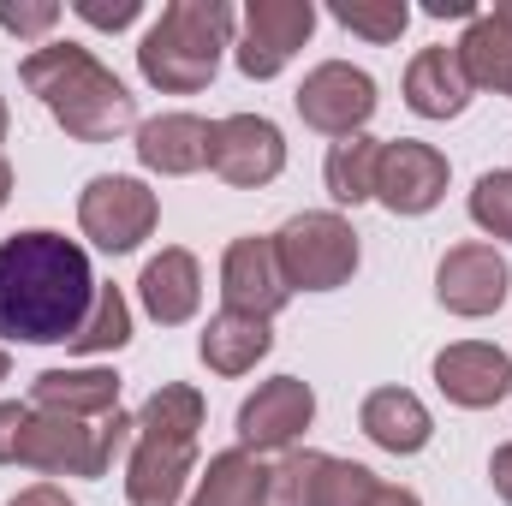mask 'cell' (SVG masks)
I'll use <instances>...</instances> for the list:
<instances>
[{"mask_svg": "<svg viewBox=\"0 0 512 506\" xmlns=\"http://www.w3.org/2000/svg\"><path fill=\"white\" fill-rule=\"evenodd\" d=\"M102 280L78 239L30 227L0 239V340L24 346H72L96 310Z\"/></svg>", "mask_w": 512, "mask_h": 506, "instance_id": "1", "label": "cell"}, {"mask_svg": "<svg viewBox=\"0 0 512 506\" xmlns=\"http://www.w3.org/2000/svg\"><path fill=\"white\" fill-rule=\"evenodd\" d=\"M24 90L66 126L78 143H114L137 126V96L84 48V42H42L18 60Z\"/></svg>", "mask_w": 512, "mask_h": 506, "instance_id": "2", "label": "cell"}, {"mask_svg": "<svg viewBox=\"0 0 512 506\" xmlns=\"http://www.w3.org/2000/svg\"><path fill=\"white\" fill-rule=\"evenodd\" d=\"M197 429H203V393L197 387L167 381L143 399L126 459L131 506H179L191 471H197Z\"/></svg>", "mask_w": 512, "mask_h": 506, "instance_id": "3", "label": "cell"}, {"mask_svg": "<svg viewBox=\"0 0 512 506\" xmlns=\"http://www.w3.org/2000/svg\"><path fill=\"white\" fill-rule=\"evenodd\" d=\"M233 24L239 12L227 0H173L137 42V72L167 96H197L233 48Z\"/></svg>", "mask_w": 512, "mask_h": 506, "instance_id": "4", "label": "cell"}, {"mask_svg": "<svg viewBox=\"0 0 512 506\" xmlns=\"http://www.w3.org/2000/svg\"><path fill=\"white\" fill-rule=\"evenodd\" d=\"M274 251L292 292H334L358 274V233L334 209H304L274 233Z\"/></svg>", "mask_w": 512, "mask_h": 506, "instance_id": "5", "label": "cell"}, {"mask_svg": "<svg viewBox=\"0 0 512 506\" xmlns=\"http://www.w3.org/2000/svg\"><path fill=\"white\" fill-rule=\"evenodd\" d=\"M161 221V203L143 179H126V173H96L78 197V227L96 251L108 256H126L137 251Z\"/></svg>", "mask_w": 512, "mask_h": 506, "instance_id": "6", "label": "cell"}, {"mask_svg": "<svg viewBox=\"0 0 512 506\" xmlns=\"http://www.w3.org/2000/svg\"><path fill=\"white\" fill-rule=\"evenodd\" d=\"M298 120L310 131H322V137H358V131L376 120V78L364 72V66H352V60H322L316 72H304V84H298Z\"/></svg>", "mask_w": 512, "mask_h": 506, "instance_id": "7", "label": "cell"}, {"mask_svg": "<svg viewBox=\"0 0 512 506\" xmlns=\"http://www.w3.org/2000/svg\"><path fill=\"white\" fill-rule=\"evenodd\" d=\"M316 6L310 0H251L245 6V36H239V72L245 78H280L292 54L310 42Z\"/></svg>", "mask_w": 512, "mask_h": 506, "instance_id": "8", "label": "cell"}, {"mask_svg": "<svg viewBox=\"0 0 512 506\" xmlns=\"http://www.w3.org/2000/svg\"><path fill=\"white\" fill-rule=\"evenodd\" d=\"M209 167L227 185H239V191L274 185L280 167H286V137H280L274 120H262V114H227V120H215V131H209Z\"/></svg>", "mask_w": 512, "mask_h": 506, "instance_id": "9", "label": "cell"}, {"mask_svg": "<svg viewBox=\"0 0 512 506\" xmlns=\"http://www.w3.org/2000/svg\"><path fill=\"white\" fill-rule=\"evenodd\" d=\"M507 292H512V268L495 245H453V251L441 256V268H435V298H441V310H453V316H465V322L495 316V310L507 304Z\"/></svg>", "mask_w": 512, "mask_h": 506, "instance_id": "10", "label": "cell"}, {"mask_svg": "<svg viewBox=\"0 0 512 506\" xmlns=\"http://www.w3.org/2000/svg\"><path fill=\"white\" fill-rule=\"evenodd\" d=\"M310 423H316V393H310V381L274 376L239 405V447H245V453H286Z\"/></svg>", "mask_w": 512, "mask_h": 506, "instance_id": "11", "label": "cell"}, {"mask_svg": "<svg viewBox=\"0 0 512 506\" xmlns=\"http://www.w3.org/2000/svg\"><path fill=\"white\" fill-rule=\"evenodd\" d=\"M447 155L435 143L417 137H393L382 143V173H376V203L393 215H429L447 197Z\"/></svg>", "mask_w": 512, "mask_h": 506, "instance_id": "12", "label": "cell"}, {"mask_svg": "<svg viewBox=\"0 0 512 506\" xmlns=\"http://www.w3.org/2000/svg\"><path fill=\"white\" fill-rule=\"evenodd\" d=\"M221 292H227V310H245V316H280L292 286H286V268L268 233H245L233 239L221 256Z\"/></svg>", "mask_w": 512, "mask_h": 506, "instance_id": "13", "label": "cell"}, {"mask_svg": "<svg viewBox=\"0 0 512 506\" xmlns=\"http://www.w3.org/2000/svg\"><path fill=\"white\" fill-rule=\"evenodd\" d=\"M435 387L465 411H489L512 393V358L489 340H459L435 352Z\"/></svg>", "mask_w": 512, "mask_h": 506, "instance_id": "14", "label": "cell"}, {"mask_svg": "<svg viewBox=\"0 0 512 506\" xmlns=\"http://www.w3.org/2000/svg\"><path fill=\"white\" fill-rule=\"evenodd\" d=\"M137 298H143V310H149L161 328L191 322L197 304H203V268H197V256L179 251V245H167L161 256H149L143 274H137Z\"/></svg>", "mask_w": 512, "mask_h": 506, "instance_id": "15", "label": "cell"}, {"mask_svg": "<svg viewBox=\"0 0 512 506\" xmlns=\"http://www.w3.org/2000/svg\"><path fill=\"white\" fill-rule=\"evenodd\" d=\"M405 108L423 120H459L471 108V78L459 66V48L435 42L405 66Z\"/></svg>", "mask_w": 512, "mask_h": 506, "instance_id": "16", "label": "cell"}, {"mask_svg": "<svg viewBox=\"0 0 512 506\" xmlns=\"http://www.w3.org/2000/svg\"><path fill=\"white\" fill-rule=\"evenodd\" d=\"M209 120L197 114H155L137 126V161L161 179H185L197 167H209Z\"/></svg>", "mask_w": 512, "mask_h": 506, "instance_id": "17", "label": "cell"}, {"mask_svg": "<svg viewBox=\"0 0 512 506\" xmlns=\"http://www.w3.org/2000/svg\"><path fill=\"white\" fill-rule=\"evenodd\" d=\"M30 405L78 423H102L120 411V376L114 370H42L30 381Z\"/></svg>", "mask_w": 512, "mask_h": 506, "instance_id": "18", "label": "cell"}, {"mask_svg": "<svg viewBox=\"0 0 512 506\" xmlns=\"http://www.w3.org/2000/svg\"><path fill=\"white\" fill-rule=\"evenodd\" d=\"M358 423H364V435H370L382 453H399V459L423 453L429 435H435V417H429V405H423L411 387H376V393L364 399Z\"/></svg>", "mask_w": 512, "mask_h": 506, "instance_id": "19", "label": "cell"}, {"mask_svg": "<svg viewBox=\"0 0 512 506\" xmlns=\"http://www.w3.org/2000/svg\"><path fill=\"white\" fill-rule=\"evenodd\" d=\"M471 90H501L512 96V0H495V12H477L471 30L453 42Z\"/></svg>", "mask_w": 512, "mask_h": 506, "instance_id": "20", "label": "cell"}, {"mask_svg": "<svg viewBox=\"0 0 512 506\" xmlns=\"http://www.w3.org/2000/svg\"><path fill=\"white\" fill-rule=\"evenodd\" d=\"M268 346H274L268 316L215 310V316H209V328H203V340H197V358H203L215 376H245V370H256V364L268 358Z\"/></svg>", "mask_w": 512, "mask_h": 506, "instance_id": "21", "label": "cell"}, {"mask_svg": "<svg viewBox=\"0 0 512 506\" xmlns=\"http://www.w3.org/2000/svg\"><path fill=\"white\" fill-rule=\"evenodd\" d=\"M191 506H268V465L256 453H245V447L215 453L209 471L197 477Z\"/></svg>", "mask_w": 512, "mask_h": 506, "instance_id": "22", "label": "cell"}, {"mask_svg": "<svg viewBox=\"0 0 512 506\" xmlns=\"http://www.w3.org/2000/svg\"><path fill=\"white\" fill-rule=\"evenodd\" d=\"M376 173H382V137L358 131V137H340L322 161V179H328V197L334 203H370L376 197Z\"/></svg>", "mask_w": 512, "mask_h": 506, "instance_id": "23", "label": "cell"}, {"mask_svg": "<svg viewBox=\"0 0 512 506\" xmlns=\"http://www.w3.org/2000/svg\"><path fill=\"white\" fill-rule=\"evenodd\" d=\"M382 483H376V471L370 465H358V459H328L322 453V465H316V477H310V495L304 506H370Z\"/></svg>", "mask_w": 512, "mask_h": 506, "instance_id": "24", "label": "cell"}, {"mask_svg": "<svg viewBox=\"0 0 512 506\" xmlns=\"http://www.w3.org/2000/svg\"><path fill=\"white\" fill-rule=\"evenodd\" d=\"M131 340V304L120 286H102L96 292V310H90V322L78 328V340H72V352L78 358H96V352H120Z\"/></svg>", "mask_w": 512, "mask_h": 506, "instance_id": "25", "label": "cell"}, {"mask_svg": "<svg viewBox=\"0 0 512 506\" xmlns=\"http://www.w3.org/2000/svg\"><path fill=\"white\" fill-rule=\"evenodd\" d=\"M334 12V24H346L352 36H370V42H399L405 36V24H411V6L405 0H334L328 6Z\"/></svg>", "mask_w": 512, "mask_h": 506, "instance_id": "26", "label": "cell"}, {"mask_svg": "<svg viewBox=\"0 0 512 506\" xmlns=\"http://www.w3.org/2000/svg\"><path fill=\"white\" fill-rule=\"evenodd\" d=\"M471 221L489 233V239H507L512 245V167H495L477 179L471 191Z\"/></svg>", "mask_w": 512, "mask_h": 506, "instance_id": "27", "label": "cell"}, {"mask_svg": "<svg viewBox=\"0 0 512 506\" xmlns=\"http://www.w3.org/2000/svg\"><path fill=\"white\" fill-rule=\"evenodd\" d=\"M54 24H60V6H54V0H30V6L0 0V30H12V36H42V30H54Z\"/></svg>", "mask_w": 512, "mask_h": 506, "instance_id": "28", "label": "cell"}, {"mask_svg": "<svg viewBox=\"0 0 512 506\" xmlns=\"http://www.w3.org/2000/svg\"><path fill=\"white\" fill-rule=\"evenodd\" d=\"M72 12L96 30H126L131 18L143 12V0H72Z\"/></svg>", "mask_w": 512, "mask_h": 506, "instance_id": "29", "label": "cell"}, {"mask_svg": "<svg viewBox=\"0 0 512 506\" xmlns=\"http://www.w3.org/2000/svg\"><path fill=\"white\" fill-rule=\"evenodd\" d=\"M24 423H30V405H18V399H0V465H18Z\"/></svg>", "mask_w": 512, "mask_h": 506, "instance_id": "30", "label": "cell"}, {"mask_svg": "<svg viewBox=\"0 0 512 506\" xmlns=\"http://www.w3.org/2000/svg\"><path fill=\"white\" fill-rule=\"evenodd\" d=\"M6 506H78V501H72L60 483H30V489H18Z\"/></svg>", "mask_w": 512, "mask_h": 506, "instance_id": "31", "label": "cell"}, {"mask_svg": "<svg viewBox=\"0 0 512 506\" xmlns=\"http://www.w3.org/2000/svg\"><path fill=\"white\" fill-rule=\"evenodd\" d=\"M489 483H495V495L512 506V441L507 447H495V459H489Z\"/></svg>", "mask_w": 512, "mask_h": 506, "instance_id": "32", "label": "cell"}, {"mask_svg": "<svg viewBox=\"0 0 512 506\" xmlns=\"http://www.w3.org/2000/svg\"><path fill=\"white\" fill-rule=\"evenodd\" d=\"M423 12H429V18H477V6H471V0H429Z\"/></svg>", "mask_w": 512, "mask_h": 506, "instance_id": "33", "label": "cell"}, {"mask_svg": "<svg viewBox=\"0 0 512 506\" xmlns=\"http://www.w3.org/2000/svg\"><path fill=\"white\" fill-rule=\"evenodd\" d=\"M370 506H423V501H417L411 489H393V483H382V489L370 495Z\"/></svg>", "mask_w": 512, "mask_h": 506, "instance_id": "34", "label": "cell"}, {"mask_svg": "<svg viewBox=\"0 0 512 506\" xmlns=\"http://www.w3.org/2000/svg\"><path fill=\"white\" fill-rule=\"evenodd\" d=\"M6 197H12V167H6V155H0V209H6Z\"/></svg>", "mask_w": 512, "mask_h": 506, "instance_id": "35", "label": "cell"}, {"mask_svg": "<svg viewBox=\"0 0 512 506\" xmlns=\"http://www.w3.org/2000/svg\"><path fill=\"white\" fill-rule=\"evenodd\" d=\"M0 143H6V96H0Z\"/></svg>", "mask_w": 512, "mask_h": 506, "instance_id": "36", "label": "cell"}, {"mask_svg": "<svg viewBox=\"0 0 512 506\" xmlns=\"http://www.w3.org/2000/svg\"><path fill=\"white\" fill-rule=\"evenodd\" d=\"M12 376V358H6V352H0V381Z\"/></svg>", "mask_w": 512, "mask_h": 506, "instance_id": "37", "label": "cell"}]
</instances>
